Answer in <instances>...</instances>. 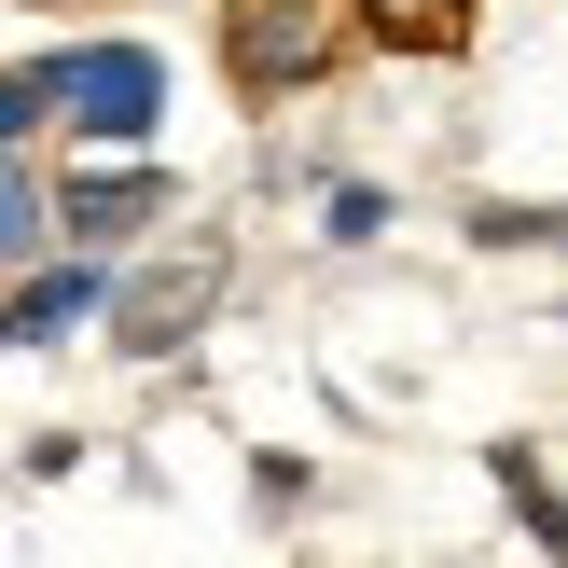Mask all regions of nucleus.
I'll use <instances>...</instances> for the list:
<instances>
[{"instance_id": "1", "label": "nucleus", "mask_w": 568, "mask_h": 568, "mask_svg": "<svg viewBox=\"0 0 568 568\" xmlns=\"http://www.w3.org/2000/svg\"><path fill=\"white\" fill-rule=\"evenodd\" d=\"M347 28L361 0H222V70H236V98H292L347 55Z\"/></svg>"}, {"instance_id": "2", "label": "nucleus", "mask_w": 568, "mask_h": 568, "mask_svg": "<svg viewBox=\"0 0 568 568\" xmlns=\"http://www.w3.org/2000/svg\"><path fill=\"white\" fill-rule=\"evenodd\" d=\"M55 98H70V139H83V153H153L166 55L153 42H70V55H55Z\"/></svg>"}, {"instance_id": "3", "label": "nucleus", "mask_w": 568, "mask_h": 568, "mask_svg": "<svg viewBox=\"0 0 568 568\" xmlns=\"http://www.w3.org/2000/svg\"><path fill=\"white\" fill-rule=\"evenodd\" d=\"M139 222H166L153 153H125V166H70V194H55V236H70V250H125Z\"/></svg>"}, {"instance_id": "4", "label": "nucleus", "mask_w": 568, "mask_h": 568, "mask_svg": "<svg viewBox=\"0 0 568 568\" xmlns=\"http://www.w3.org/2000/svg\"><path fill=\"white\" fill-rule=\"evenodd\" d=\"M83 320H111V264L83 250V264H28L14 277V347H70Z\"/></svg>"}, {"instance_id": "5", "label": "nucleus", "mask_w": 568, "mask_h": 568, "mask_svg": "<svg viewBox=\"0 0 568 568\" xmlns=\"http://www.w3.org/2000/svg\"><path fill=\"white\" fill-rule=\"evenodd\" d=\"M0 250H14V264H42V250H55V181H42V166H0Z\"/></svg>"}, {"instance_id": "6", "label": "nucleus", "mask_w": 568, "mask_h": 568, "mask_svg": "<svg viewBox=\"0 0 568 568\" xmlns=\"http://www.w3.org/2000/svg\"><path fill=\"white\" fill-rule=\"evenodd\" d=\"M194 305H209V277H139V292H125V347H181Z\"/></svg>"}, {"instance_id": "7", "label": "nucleus", "mask_w": 568, "mask_h": 568, "mask_svg": "<svg viewBox=\"0 0 568 568\" xmlns=\"http://www.w3.org/2000/svg\"><path fill=\"white\" fill-rule=\"evenodd\" d=\"M499 486L527 499V527H541V555H568V499L541 486V458H527V444H499Z\"/></svg>"}, {"instance_id": "8", "label": "nucleus", "mask_w": 568, "mask_h": 568, "mask_svg": "<svg viewBox=\"0 0 568 568\" xmlns=\"http://www.w3.org/2000/svg\"><path fill=\"white\" fill-rule=\"evenodd\" d=\"M361 14H375V28H403V42H458V28H471V0H361Z\"/></svg>"}, {"instance_id": "9", "label": "nucleus", "mask_w": 568, "mask_h": 568, "mask_svg": "<svg viewBox=\"0 0 568 568\" xmlns=\"http://www.w3.org/2000/svg\"><path fill=\"white\" fill-rule=\"evenodd\" d=\"M375 222H388V194H375V181H333V236L361 250V236H375Z\"/></svg>"}]
</instances>
